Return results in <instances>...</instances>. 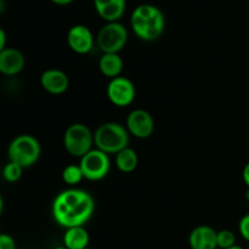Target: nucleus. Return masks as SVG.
<instances>
[{"mask_svg":"<svg viewBox=\"0 0 249 249\" xmlns=\"http://www.w3.org/2000/svg\"><path fill=\"white\" fill-rule=\"evenodd\" d=\"M95 211V201L89 192L68 189L60 192L53 202V215L56 223L66 229L84 226Z\"/></svg>","mask_w":249,"mask_h":249,"instance_id":"nucleus-1","label":"nucleus"},{"mask_svg":"<svg viewBox=\"0 0 249 249\" xmlns=\"http://www.w3.org/2000/svg\"><path fill=\"white\" fill-rule=\"evenodd\" d=\"M134 34L142 41H155L165 29V16L162 10L152 4H141L130 16Z\"/></svg>","mask_w":249,"mask_h":249,"instance_id":"nucleus-2","label":"nucleus"},{"mask_svg":"<svg viewBox=\"0 0 249 249\" xmlns=\"http://www.w3.org/2000/svg\"><path fill=\"white\" fill-rule=\"evenodd\" d=\"M129 135L126 126L116 122H107L95 130V146L107 155H117L128 147Z\"/></svg>","mask_w":249,"mask_h":249,"instance_id":"nucleus-3","label":"nucleus"},{"mask_svg":"<svg viewBox=\"0 0 249 249\" xmlns=\"http://www.w3.org/2000/svg\"><path fill=\"white\" fill-rule=\"evenodd\" d=\"M41 146L40 142L29 134H22L16 136L11 141L7 150L10 162L21 165L22 168H28L36 164L40 158Z\"/></svg>","mask_w":249,"mask_h":249,"instance_id":"nucleus-4","label":"nucleus"},{"mask_svg":"<svg viewBox=\"0 0 249 249\" xmlns=\"http://www.w3.org/2000/svg\"><path fill=\"white\" fill-rule=\"evenodd\" d=\"M94 145V133L83 123L71 124L63 134V146L73 157H84L92 150Z\"/></svg>","mask_w":249,"mask_h":249,"instance_id":"nucleus-5","label":"nucleus"},{"mask_svg":"<svg viewBox=\"0 0 249 249\" xmlns=\"http://www.w3.org/2000/svg\"><path fill=\"white\" fill-rule=\"evenodd\" d=\"M128 29L121 22H107L97 33L96 44L104 53H119L128 43Z\"/></svg>","mask_w":249,"mask_h":249,"instance_id":"nucleus-6","label":"nucleus"},{"mask_svg":"<svg viewBox=\"0 0 249 249\" xmlns=\"http://www.w3.org/2000/svg\"><path fill=\"white\" fill-rule=\"evenodd\" d=\"M79 165L85 179L90 181H100L108 175L111 160L109 155L102 152L99 148H92L84 157L80 158Z\"/></svg>","mask_w":249,"mask_h":249,"instance_id":"nucleus-7","label":"nucleus"},{"mask_svg":"<svg viewBox=\"0 0 249 249\" xmlns=\"http://www.w3.org/2000/svg\"><path fill=\"white\" fill-rule=\"evenodd\" d=\"M136 89L134 83L126 77L113 78L107 85V97L117 107H126L135 100Z\"/></svg>","mask_w":249,"mask_h":249,"instance_id":"nucleus-8","label":"nucleus"},{"mask_svg":"<svg viewBox=\"0 0 249 249\" xmlns=\"http://www.w3.org/2000/svg\"><path fill=\"white\" fill-rule=\"evenodd\" d=\"M126 129L135 138L147 139L155 131V119L146 109L136 108L126 118Z\"/></svg>","mask_w":249,"mask_h":249,"instance_id":"nucleus-9","label":"nucleus"},{"mask_svg":"<svg viewBox=\"0 0 249 249\" xmlns=\"http://www.w3.org/2000/svg\"><path fill=\"white\" fill-rule=\"evenodd\" d=\"M67 43L71 50L78 55H87L95 45V38L89 27L75 24L71 27L67 33Z\"/></svg>","mask_w":249,"mask_h":249,"instance_id":"nucleus-10","label":"nucleus"},{"mask_svg":"<svg viewBox=\"0 0 249 249\" xmlns=\"http://www.w3.org/2000/svg\"><path fill=\"white\" fill-rule=\"evenodd\" d=\"M40 84L45 91L51 95H61L70 87V78L63 71L50 68L44 71L40 77Z\"/></svg>","mask_w":249,"mask_h":249,"instance_id":"nucleus-11","label":"nucleus"},{"mask_svg":"<svg viewBox=\"0 0 249 249\" xmlns=\"http://www.w3.org/2000/svg\"><path fill=\"white\" fill-rule=\"evenodd\" d=\"M218 231L208 225H199L191 231L189 245L191 249H216L218 248Z\"/></svg>","mask_w":249,"mask_h":249,"instance_id":"nucleus-12","label":"nucleus"},{"mask_svg":"<svg viewBox=\"0 0 249 249\" xmlns=\"http://www.w3.org/2000/svg\"><path fill=\"white\" fill-rule=\"evenodd\" d=\"M26 65L23 53L15 48H6L0 51V72L4 75H16L22 72Z\"/></svg>","mask_w":249,"mask_h":249,"instance_id":"nucleus-13","label":"nucleus"},{"mask_svg":"<svg viewBox=\"0 0 249 249\" xmlns=\"http://www.w3.org/2000/svg\"><path fill=\"white\" fill-rule=\"evenodd\" d=\"M95 11L104 21L119 22L126 7V0H92Z\"/></svg>","mask_w":249,"mask_h":249,"instance_id":"nucleus-14","label":"nucleus"},{"mask_svg":"<svg viewBox=\"0 0 249 249\" xmlns=\"http://www.w3.org/2000/svg\"><path fill=\"white\" fill-rule=\"evenodd\" d=\"M89 242V232L84 226L66 229V232L63 235V246L67 249H87Z\"/></svg>","mask_w":249,"mask_h":249,"instance_id":"nucleus-15","label":"nucleus"},{"mask_svg":"<svg viewBox=\"0 0 249 249\" xmlns=\"http://www.w3.org/2000/svg\"><path fill=\"white\" fill-rule=\"evenodd\" d=\"M123 60L119 53H102L99 61L100 72L109 79L119 77L123 71Z\"/></svg>","mask_w":249,"mask_h":249,"instance_id":"nucleus-16","label":"nucleus"},{"mask_svg":"<svg viewBox=\"0 0 249 249\" xmlns=\"http://www.w3.org/2000/svg\"><path fill=\"white\" fill-rule=\"evenodd\" d=\"M139 156L131 147H125L116 155V165L122 173H133L138 168Z\"/></svg>","mask_w":249,"mask_h":249,"instance_id":"nucleus-17","label":"nucleus"},{"mask_svg":"<svg viewBox=\"0 0 249 249\" xmlns=\"http://www.w3.org/2000/svg\"><path fill=\"white\" fill-rule=\"evenodd\" d=\"M83 179H85V178L79 164L67 165V167L63 169L62 180L65 184L68 185V186H75V185H78L79 182H82Z\"/></svg>","mask_w":249,"mask_h":249,"instance_id":"nucleus-18","label":"nucleus"},{"mask_svg":"<svg viewBox=\"0 0 249 249\" xmlns=\"http://www.w3.org/2000/svg\"><path fill=\"white\" fill-rule=\"evenodd\" d=\"M22 173H23V168L21 165L9 160V163L2 169V177L7 182H16L21 179Z\"/></svg>","mask_w":249,"mask_h":249,"instance_id":"nucleus-19","label":"nucleus"},{"mask_svg":"<svg viewBox=\"0 0 249 249\" xmlns=\"http://www.w3.org/2000/svg\"><path fill=\"white\" fill-rule=\"evenodd\" d=\"M218 248L228 249L236 245V235L231 230L218 231Z\"/></svg>","mask_w":249,"mask_h":249,"instance_id":"nucleus-20","label":"nucleus"},{"mask_svg":"<svg viewBox=\"0 0 249 249\" xmlns=\"http://www.w3.org/2000/svg\"><path fill=\"white\" fill-rule=\"evenodd\" d=\"M238 231L243 240L249 242V214H246L241 218L240 223H238Z\"/></svg>","mask_w":249,"mask_h":249,"instance_id":"nucleus-21","label":"nucleus"},{"mask_svg":"<svg viewBox=\"0 0 249 249\" xmlns=\"http://www.w3.org/2000/svg\"><path fill=\"white\" fill-rule=\"evenodd\" d=\"M0 249H16V242L14 237L7 233L0 235Z\"/></svg>","mask_w":249,"mask_h":249,"instance_id":"nucleus-22","label":"nucleus"},{"mask_svg":"<svg viewBox=\"0 0 249 249\" xmlns=\"http://www.w3.org/2000/svg\"><path fill=\"white\" fill-rule=\"evenodd\" d=\"M6 49V33L4 29H0V51Z\"/></svg>","mask_w":249,"mask_h":249,"instance_id":"nucleus-23","label":"nucleus"},{"mask_svg":"<svg viewBox=\"0 0 249 249\" xmlns=\"http://www.w3.org/2000/svg\"><path fill=\"white\" fill-rule=\"evenodd\" d=\"M242 178H243V181H245V184L247 185V187L249 189V162L245 165V168H243Z\"/></svg>","mask_w":249,"mask_h":249,"instance_id":"nucleus-24","label":"nucleus"},{"mask_svg":"<svg viewBox=\"0 0 249 249\" xmlns=\"http://www.w3.org/2000/svg\"><path fill=\"white\" fill-rule=\"evenodd\" d=\"M50 1L55 5H58V6H67V5L72 4L74 0H50Z\"/></svg>","mask_w":249,"mask_h":249,"instance_id":"nucleus-25","label":"nucleus"},{"mask_svg":"<svg viewBox=\"0 0 249 249\" xmlns=\"http://www.w3.org/2000/svg\"><path fill=\"white\" fill-rule=\"evenodd\" d=\"M228 249H245V248L241 247V246H238V245H235V246H232V247H230V248H228Z\"/></svg>","mask_w":249,"mask_h":249,"instance_id":"nucleus-26","label":"nucleus"},{"mask_svg":"<svg viewBox=\"0 0 249 249\" xmlns=\"http://www.w3.org/2000/svg\"><path fill=\"white\" fill-rule=\"evenodd\" d=\"M246 199L249 202V189L247 187V191H246Z\"/></svg>","mask_w":249,"mask_h":249,"instance_id":"nucleus-27","label":"nucleus"},{"mask_svg":"<svg viewBox=\"0 0 249 249\" xmlns=\"http://www.w3.org/2000/svg\"><path fill=\"white\" fill-rule=\"evenodd\" d=\"M53 249H67L65 247V246H57V247H55Z\"/></svg>","mask_w":249,"mask_h":249,"instance_id":"nucleus-28","label":"nucleus"}]
</instances>
